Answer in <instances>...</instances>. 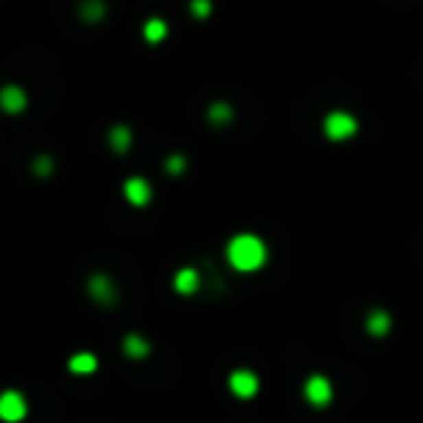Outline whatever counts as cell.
Returning a JSON list of instances; mask_svg holds the SVG:
<instances>
[{
  "mask_svg": "<svg viewBox=\"0 0 423 423\" xmlns=\"http://www.w3.org/2000/svg\"><path fill=\"white\" fill-rule=\"evenodd\" d=\"M122 192H125V201H128L130 206H137V209L148 206V203H151V197H154L151 183L145 180V177H128Z\"/></svg>",
  "mask_w": 423,
  "mask_h": 423,
  "instance_id": "obj_7",
  "label": "cell"
},
{
  "mask_svg": "<svg viewBox=\"0 0 423 423\" xmlns=\"http://www.w3.org/2000/svg\"><path fill=\"white\" fill-rule=\"evenodd\" d=\"M26 398L21 391H3L0 394V420L3 423H21L26 418Z\"/></svg>",
  "mask_w": 423,
  "mask_h": 423,
  "instance_id": "obj_4",
  "label": "cell"
},
{
  "mask_svg": "<svg viewBox=\"0 0 423 423\" xmlns=\"http://www.w3.org/2000/svg\"><path fill=\"white\" fill-rule=\"evenodd\" d=\"M232 119H235V108H232L229 102H223V99L212 102L209 108H206V122H209L212 128H227Z\"/></svg>",
  "mask_w": 423,
  "mask_h": 423,
  "instance_id": "obj_9",
  "label": "cell"
},
{
  "mask_svg": "<svg viewBox=\"0 0 423 423\" xmlns=\"http://www.w3.org/2000/svg\"><path fill=\"white\" fill-rule=\"evenodd\" d=\"M26 104H30V96H26V90L21 84H3L0 87V111L9 113V116H18L26 111Z\"/></svg>",
  "mask_w": 423,
  "mask_h": 423,
  "instance_id": "obj_6",
  "label": "cell"
},
{
  "mask_svg": "<svg viewBox=\"0 0 423 423\" xmlns=\"http://www.w3.org/2000/svg\"><path fill=\"white\" fill-rule=\"evenodd\" d=\"M67 368H70L73 374H93L96 368H99V360H96V354L82 351V354H73V356H70Z\"/></svg>",
  "mask_w": 423,
  "mask_h": 423,
  "instance_id": "obj_15",
  "label": "cell"
},
{
  "mask_svg": "<svg viewBox=\"0 0 423 423\" xmlns=\"http://www.w3.org/2000/svg\"><path fill=\"white\" fill-rule=\"evenodd\" d=\"M108 145L113 154H128L130 145H134V130H130L128 125H113L108 130Z\"/></svg>",
  "mask_w": 423,
  "mask_h": 423,
  "instance_id": "obj_12",
  "label": "cell"
},
{
  "mask_svg": "<svg viewBox=\"0 0 423 423\" xmlns=\"http://www.w3.org/2000/svg\"><path fill=\"white\" fill-rule=\"evenodd\" d=\"M258 374L255 371H249V368H238V371L229 374V391L235 394V398H241V400H249V398H255L258 394Z\"/></svg>",
  "mask_w": 423,
  "mask_h": 423,
  "instance_id": "obj_5",
  "label": "cell"
},
{
  "mask_svg": "<svg viewBox=\"0 0 423 423\" xmlns=\"http://www.w3.org/2000/svg\"><path fill=\"white\" fill-rule=\"evenodd\" d=\"M368 330H371V334H386L389 330V316L382 313V310H374L371 316H368Z\"/></svg>",
  "mask_w": 423,
  "mask_h": 423,
  "instance_id": "obj_17",
  "label": "cell"
},
{
  "mask_svg": "<svg viewBox=\"0 0 423 423\" xmlns=\"http://www.w3.org/2000/svg\"><path fill=\"white\" fill-rule=\"evenodd\" d=\"M142 38L148 44H163L165 38H168V23H165V18H148V21H145Z\"/></svg>",
  "mask_w": 423,
  "mask_h": 423,
  "instance_id": "obj_14",
  "label": "cell"
},
{
  "mask_svg": "<svg viewBox=\"0 0 423 423\" xmlns=\"http://www.w3.org/2000/svg\"><path fill=\"white\" fill-rule=\"evenodd\" d=\"M305 398L313 403V406H328L330 398H334V389H330V380L322 377V374H313L308 382H305Z\"/></svg>",
  "mask_w": 423,
  "mask_h": 423,
  "instance_id": "obj_8",
  "label": "cell"
},
{
  "mask_svg": "<svg viewBox=\"0 0 423 423\" xmlns=\"http://www.w3.org/2000/svg\"><path fill=\"white\" fill-rule=\"evenodd\" d=\"M227 258L232 264V270L238 273H255L267 264V244L253 232L235 235L227 244Z\"/></svg>",
  "mask_w": 423,
  "mask_h": 423,
  "instance_id": "obj_1",
  "label": "cell"
},
{
  "mask_svg": "<svg viewBox=\"0 0 423 423\" xmlns=\"http://www.w3.org/2000/svg\"><path fill=\"white\" fill-rule=\"evenodd\" d=\"M87 293H90V299H93L99 308H113L119 301L116 282L111 279L108 273H93V275H90V279H87Z\"/></svg>",
  "mask_w": 423,
  "mask_h": 423,
  "instance_id": "obj_2",
  "label": "cell"
},
{
  "mask_svg": "<svg viewBox=\"0 0 423 423\" xmlns=\"http://www.w3.org/2000/svg\"><path fill=\"white\" fill-rule=\"evenodd\" d=\"M122 351H125V356H130V360H145V356L151 354V342L142 334H128L122 339Z\"/></svg>",
  "mask_w": 423,
  "mask_h": 423,
  "instance_id": "obj_13",
  "label": "cell"
},
{
  "mask_svg": "<svg viewBox=\"0 0 423 423\" xmlns=\"http://www.w3.org/2000/svg\"><path fill=\"white\" fill-rule=\"evenodd\" d=\"M104 18H108V3L104 0H78V21L96 26Z\"/></svg>",
  "mask_w": 423,
  "mask_h": 423,
  "instance_id": "obj_10",
  "label": "cell"
},
{
  "mask_svg": "<svg viewBox=\"0 0 423 423\" xmlns=\"http://www.w3.org/2000/svg\"><path fill=\"white\" fill-rule=\"evenodd\" d=\"M189 12H192V18L206 21L212 15V0H189Z\"/></svg>",
  "mask_w": 423,
  "mask_h": 423,
  "instance_id": "obj_19",
  "label": "cell"
},
{
  "mask_svg": "<svg viewBox=\"0 0 423 423\" xmlns=\"http://www.w3.org/2000/svg\"><path fill=\"white\" fill-rule=\"evenodd\" d=\"M163 165H165V171H168L171 177H180L183 171H186V165H189V163H186V157H183V154H171Z\"/></svg>",
  "mask_w": 423,
  "mask_h": 423,
  "instance_id": "obj_18",
  "label": "cell"
},
{
  "mask_svg": "<svg viewBox=\"0 0 423 423\" xmlns=\"http://www.w3.org/2000/svg\"><path fill=\"white\" fill-rule=\"evenodd\" d=\"M52 171H56V160H52L49 154H38L35 160H32V174L35 177H52Z\"/></svg>",
  "mask_w": 423,
  "mask_h": 423,
  "instance_id": "obj_16",
  "label": "cell"
},
{
  "mask_svg": "<svg viewBox=\"0 0 423 423\" xmlns=\"http://www.w3.org/2000/svg\"><path fill=\"white\" fill-rule=\"evenodd\" d=\"M356 134V119L345 111H334L325 116V137L334 139V142H342V139H351Z\"/></svg>",
  "mask_w": 423,
  "mask_h": 423,
  "instance_id": "obj_3",
  "label": "cell"
},
{
  "mask_svg": "<svg viewBox=\"0 0 423 423\" xmlns=\"http://www.w3.org/2000/svg\"><path fill=\"white\" fill-rule=\"evenodd\" d=\"M174 290H177L180 296H194L197 290H201V273H197L194 267L177 270V275H174Z\"/></svg>",
  "mask_w": 423,
  "mask_h": 423,
  "instance_id": "obj_11",
  "label": "cell"
}]
</instances>
